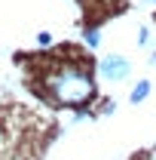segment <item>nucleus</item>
Masks as SVG:
<instances>
[{"label": "nucleus", "mask_w": 156, "mask_h": 160, "mask_svg": "<svg viewBox=\"0 0 156 160\" xmlns=\"http://www.w3.org/2000/svg\"><path fill=\"white\" fill-rule=\"evenodd\" d=\"M147 92H150V83L144 80V83H138V86H135V92H132V102H141Z\"/></svg>", "instance_id": "nucleus-4"}, {"label": "nucleus", "mask_w": 156, "mask_h": 160, "mask_svg": "<svg viewBox=\"0 0 156 160\" xmlns=\"http://www.w3.org/2000/svg\"><path fill=\"white\" fill-rule=\"evenodd\" d=\"M92 62L86 56H80L71 62H58L55 68H49L43 77H46V89H40V96L55 105L64 108H80L95 96V83H92Z\"/></svg>", "instance_id": "nucleus-1"}, {"label": "nucleus", "mask_w": 156, "mask_h": 160, "mask_svg": "<svg viewBox=\"0 0 156 160\" xmlns=\"http://www.w3.org/2000/svg\"><path fill=\"white\" fill-rule=\"evenodd\" d=\"M101 74H104L107 80H119V77L129 74V62L119 59V56H107V59L101 62Z\"/></svg>", "instance_id": "nucleus-3"}, {"label": "nucleus", "mask_w": 156, "mask_h": 160, "mask_svg": "<svg viewBox=\"0 0 156 160\" xmlns=\"http://www.w3.org/2000/svg\"><path fill=\"white\" fill-rule=\"evenodd\" d=\"M12 114H16V108L9 105V99H3V102H0V160H16V154H12V151H6V148H9V145H16L19 139H25V126H28V123L16 132V129H12L16 123H9Z\"/></svg>", "instance_id": "nucleus-2"}]
</instances>
